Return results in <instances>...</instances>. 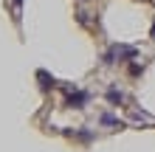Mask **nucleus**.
I'll return each instance as SVG.
<instances>
[{"label":"nucleus","instance_id":"obj_3","mask_svg":"<svg viewBox=\"0 0 155 152\" xmlns=\"http://www.w3.org/2000/svg\"><path fill=\"white\" fill-rule=\"evenodd\" d=\"M14 8H17V20H20V8H23V0H14Z\"/></svg>","mask_w":155,"mask_h":152},{"label":"nucleus","instance_id":"obj_2","mask_svg":"<svg viewBox=\"0 0 155 152\" xmlns=\"http://www.w3.org/2000/svg\"><path fill=\"white\" fill-rule=\"evenodd\" d=\"M102 124H107V127H116L118 121L113 118V115H107V113H104V115H102Z\"/></svg>","mask_w":155,"mask_h":152},{"label":"nucleus","instance_id":"obj_1","mask_svg":"<svg viewBox=\"0 0 155 152\" xmlns=\"http://www.w3.org/2000/svg\"><path fill=\"white\" fill-rule=\"evenodd\" d=\"M107 99H110L113 104H121V102H124V93L116 90V87H110V90H107Z\"/></svg>","mask_w":155,"mask_h":152}]
</instances>
